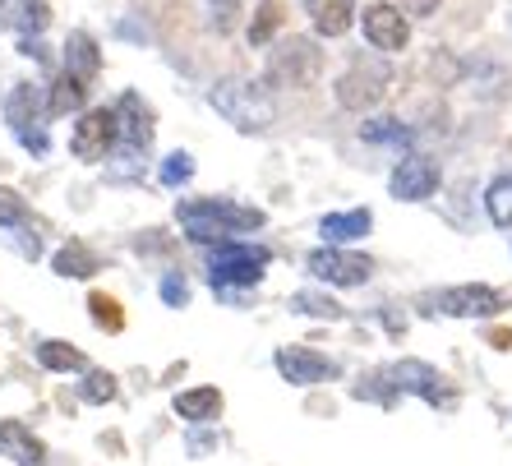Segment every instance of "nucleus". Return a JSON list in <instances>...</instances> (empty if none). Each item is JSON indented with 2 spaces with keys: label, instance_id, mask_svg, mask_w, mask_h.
Wrapping results in <instances>:
<instances>
[{
  "label": "nucleus",
  "instance_id": "473e14b6",
  "mask_svg": "<svg viewBox=\"0 0 512 466\" xmlns=\"http://www.w3.org/2000/svg\"><path fill=\"white\" fill-rule=\"evenodd\" d=\"M162 300H167L171 310H180V305L190 300V287H185V277H180V273H167V277H162Z\"/></svg>",
  "mask_w": 512,
  "mask_h": 466
},
{
  "label": "nucleus",
  "instance_id": "0eeeda50",
  "mask_svg": "<svg viewBox=\"0 0 512 466\" xmlns=\"http://www.w3.org/2000/svg\"><path fill=\"white\" fill-rule=\"evenodd\" d=\"M305 268H310L319 282H328V287H365V282H370V273H374V263L365 259V254L342 250V245H323V250H310Z\"/></svg>",
  "mask_w": 512,
  "mask_h": 466
},
{
  "label": "nucleus",
  "instance_id": "dca6fc26",
  "mask_svg": "<svg viewBox=\"0 0 512 466\" xmlns=\"http://www.w3.org/2000/svg\"><path fill=\"white\" fill-rule=\"evenodd\" d=\"M0 457H10L14 466H47V443L19 420H0Z\"/></svg>",
  "mask_w": 512,
  "mask_h": 466
},
{
  "label": "nucleus",
  "instance_id": "6ab92c4d",
  "mask_svg": "<svg viewBox=\"0 0 512 466\" xmlns=\"http://www.w3.org/2000/svg\"><path fill=\"white\" fill-rule=\"evenodd\" d=\"M319 37H342L346 28L356 24V0H305Z\"/></svg>",
  "mask_w": 512,
  "mask_h": 466
},
{
  "label": "nucleus",
  "instance_id": "c85d7f7f",
  "mask_svg": "<svg viewBox=\"0 0 512 466\" xmlns=\"http://www.w3.org/2000/svg\"><path fill=\"white\" fill-rule=\"evenodd\" d=\"M79 397H84L88 407H107V402H116V374L84 370V388H79Z\"/></svg>",
  "mask_w": 512,
  "mask_h": 466
},
{
  "label": "nucleus",
  "instance_id": "cd10ccee",
  "mask_svg": "<svg viewBox=\"0 0 512 466\" xmlns=\"http://www.w3.org/2000/svg\"><path fill=\"white\" fill-rule=\"evenodd\" d=\"M291 310L296 314H310V319H342V305L333 296H323V291H296L291 296Z\"/></svg>",
  "mask_w": 512,
  "mask_h": 466
},
{
  "label": "nucleus",
  "instance_id": "a211bd4d",
  "mask_svg": "<svg viewBox=\"0 0 512 466\" xmlns=\"http://www.w3.org/2000/svg\"><path fill=\"white\" fill-rule=\"evenodd\" d=\"M374 227V213L370 208H351V213H328L319 222V236L328 240V245H351V240L370 236Z\"/></svg>",
  "mask_w": 512,
  "mask_h": 466
},
{
  "label": "nucleus",
  "instance_id": "39448f33",
  "mask_svg": "<svg viewBox=\"0 0 512 466\" xmlns=\"http://www.w3.org/2000/svg\"><path fill=\"white\" fill-rule=\"evenodd\" d=\"M425 314H453V319H494L503 310V296L494 287L466 282V287H443V291H425L416 300Z\"/></svg>",
  "mask_w": 512,
  "mask_h": 466
},
{
  "label": "nucleus",
  "instance_id": "c756f323",
  "mask_svg": "<svg viewBox=\"0 0 512 466\" xmlns=\"http://www.w3.org/2000/svg\"><path fill=\"white\" fill-rule=\"evenodd\" d=\"M360 139H370V144H411V130H402V120L393 116H379L360 125Z\"/></svg>",
  "mask_w": 512,
  "mask_h": 466
},
{
  "label": "nucleus",
  "instance_id": "7ed1b4c3",
  "mask_svg": "<svg viewBox=\"0 0 512 466\" xmlns=\"http://www.w3.org/2000/svg\"><path fill=\"white\" fill-rule=\"evenodd\" d=\"M273 254L263 245H245V240H227V245H213L208 254V282H213L222 296L231 287H259L263 273H268Z\"/></svg>",
  "mask_w": 512,
  "mask_h": 466
},
{
  "label": "nucleus",
  "instance_id": "c9c22d12",
  "mask_svg": "<svg viewBox=\"0 0 512 466\" xmlns=\"http://www.w3.org/2000/svg\"><path fill=\"white\" fill-rule=\"evenodd\" d=\"M489 342H494V347H503V351H508V347H512V333H503V328H494V333H489Z\"/></svg>",
  "mask_w": 512,
  "mask_h": 466
},
{
  "label": "nucleus",
  "instance_id": "412c9836",
  "mask_svg": "<svg viewBox=\"0 0 512 466\" xmlns=\"http://www.w3.org/2000/svg\"><path fill=\"white\" fill-rule=\"evenodd\" d=\"M51 268H56L60 277H74V282H84V277L97 273V254L88 250L84 240H65V245L51 254Z\"/></svg>",
  "mask_w": 512,
  "mask_h": 466
},
{
  "label": "nucleus",
  "instance_id": "72a5a7b5",
  "mask_svg": "<svg viewBox=\"0 0 512 466\" xmlns=\"http://www.w3.org/2000/svg\"><path fill=\"white\" fill-rule=\"evenodd\" d=\"M208 10H213L217 33H227V28L236 24V14H240V0H208Z\"/></svg>",
  "mask_w": 512,
  "mask_h": 466
},
{
  "label": "nucleus",
  "instance_id": "1a4fd4ad",
  "mask_svg": "<svg viewBox=\"0 0 512 466\" xmlns=\"http://www.w3.org/2000/svg\"><path fill=\"white\" fill-rule=\"evenodd\" d=\"M388 70H383L379 60H356L351 70L337 79V102H342L346 111H370L374 102H379L383 93H388Z\"/></svg>",
  "mask_w": 512,
  "mask_h": 466
},
{
  "label": "nucleus",
  "instance_id": "f257e3e1",
  "mask_svg": "<svg viewBox=\"0 0 512 466\" xmlns=\"http://www.w3.org/2000/svg\"><path fill=\"white\" fill-rule=\"evenodd\" d=\"M180 227L194 245H227L240 231H259L268 217L250 204H231V199H185L176 208Z\"/></svg>",
  "mask_w": 512,
  "mask_h": 466
},
{
  "label": "nucleus",
  "instance_id": "bb28decb",
  "mask_svg": "<svg viewBox=\"0 0 512 466\" xmlns=\"http://www.w3.org/2000/svg\"><path fill=\"white\" fill-rule=\"evenodd\" d=\"M351 393H356L360 402L370 397V402H379V407H393V402H397V383H393V370H374V374H365V379H360L356 388H351Z\"/></svg>",
  "mask_w": 512,
  "mask_h": 466
},
{
  "label": "nucleus",
  "instance_id": "ddd939ff",
  "mask_svg": "<svg viewBox=\"0 0 512 466\" xmlns=\"http://www.w3.org/2000/svg\"><path fill=\"white\" fill-rule=\"evenodd\" d=\"M360 24H365V42H370L374 51H406V42H411V24H406V14L397 10V5H365V14H360Z\"/></svg>",
  "mask_w": 512,
  "mask_h": 466
},
{
  "label": "nucleus",
  "instance_id": "f704fd0d",
  "mask_svg": "<svg viewBox=\"0 0 512 466\" xmlns=\"http://www.w3.org/2000/svg\"><path fill=\"white\" fill-rule=\"evenodd\" d=\"M406 14H416V19H429V14L439 10V0H402Z\"/></svg>",
  "mask_w": 512,
  "mask_h": 466
},
{
  "label": "nucleus",
  "instance_id": "aec40b11",
  "mask_svg": "<svg viewBox=\"0 0 512 466\" xmlns=\"http://www.w3.org/2000/svg\"><path fill=\"white\" fill-rule=\"evenodd\" d=\"M176 416L190 420V425H208V420L222 416V393H217V388H190V393H176Z\"/></svg>",
  "mask_w": 512,
  "mask_h": 466
},
{
  "label": "nucleus",
  "instance_id": "f03ea898",
  "mask_svg": "<svg viewBox=\"0 0 512 466\" xmlns=\"http://www.w3.org/2000/svg\"><path fill=\"white\" fill-rule=\"evenodd\" d=\"M208 102H213L217 116H227L240 134H263L277 120L273 97L263 93L259 84H250V79H222V84H213Z\"/></svg>",
  "mask_w": 512,
  "mask_h": 466
},
{
  "label": "nucleus",
  "instance_id": "2eb2a0df",
  "mask_svg": "<svg viewBox=\"0 0 512 466\" xmlns=\"http://www.w3.org/2000/svg\"><path fill=\"white\" fill-rule=\"evenodd\" d=\"M434 190H439V167L429 157H406V162H397L393 176H388V194L402 199V204H420Z\"/></svg>",
  "mask_w": 512,
  "mask_h": 466
},
{
  "label": "nucleus",
  "instance_id": "7c9ffc66",
  "mask_svg": "<svg viewBox=\"0 0 512 466\" xmlns=\"http://www.w3.org/2000/svg\"><path fill=\"white\" fill-rule=\"evenodd\" d=\"M88 310H93L97 328H107V333H120V328H125V314H120V305L111 296H102V291H93V296H88Z\"/></svg>",
  "mask_w": 512,
  "mask_h": 466
},
{
  "label": "nucleus",
  "instance_id": "5701e85b",
  "mask_svg": "<svg viewBox=\"0 0 512 466\" xmlns=\"http://www.w3.org/2000/svg\"><path fill=\"white\" fill-rule=\"evenodd\" d=\"M37 365H42V370H51V374H84L88 370L84 351L70 347V342H56V337L37 347Z\"/></svg>",
  "mask_w": 512,
  "mask_h": 466
},
{
  "label": "nucleus",
  "instance_id": "b1692460",
  "mask_svg": "<svg viewBox=\"0 0 512 466\" xmlns=\"http://www.w3.org/2000/svg\"><path fill=\"white\" fill-rule=\"evenodd\" d=\"M5 24H14L24 37H37L51 24V5H42V0H5Z\"/></svg>",
  "mask_w": 512,
  "mask_h": 466
},
{
  "label": "nucleus",
  "instance_id": "4468645a",
  "mask_svg": "<svg viewBox=\"0 0 512 466\" xmlns=\"http://www.w3.org/2000/svg\"><path fill=\"white\" fill-rule=\"evenodd\" d=\"M0 231L10 245H19L24 259H37L42 254V240H37V217L28 213V204L14 190H0Z\"/></svg>",
  "mask_w": 512,
  "mask_h": 466
},
{
  "label": "nucleus",
  "instance_id": "9d476101",
  "mask_svg": "<svg viewBox=\"0 0 512 466\" xmlns=\"http://www.w3.org/2000/svg\"><path fill=\"white\" fill-rule=\"evenodd\" d=\"M111 148H116V111H107V107L84 111L70 134V153L79 162H102Z\"/></svg>",
  "mask_w": 512,
  "mask_h": 466
},
{
  "label": "nucleus",
  "instance_id": "9b49d317",
  "mask_svg": "<svg viewBox=\"0 0 512 466\" xmlns=\"http://www.w3.org/2000/svg\"><path fill=\"white\" fill-rule=\"evenodd\" d=\"M273 365L291 388H314V383L337 379V360L319 356V351H310V347H277Z\"/></svg>",
  "mask_w": 512,
  "mask_h": 466
},
{
  "label": "nucleus",
  "instance_id": "6e6552de",
  "mask_svg": "<svg viewBox=\"0 0 512 466\" xmlns=\"http://www.w3.org/2000/svg\"><path fill=\"white\" fill-rule=\"evenodd\" d=\"M393 370V383L397 393H411L420 397V402H429V407H457V388L448 379H443L434 365H425V360H397V365H388Z\"/></svg>",
  "mask_w": 512,
  "mask_h": 466
},
{
  "label": "nucleus",
  "instance_id": "423d86ee",
  "mask_svg": "<svg viewBox=\"0 0 512 466\" xmlns=\"http://www.w3.org/2000/svg\"><path fill=\"white\" fill-rule=\"evenodd\" d=\"M42 116H47V97L37 93V84H14V93L5 97V120H10V130L19 134V144L28 148V153H47V134H42Z\"/></svg>",
  "mask_w": 512,
  "mask_h": 466
},
{
  "label": "nucleus",
  "instance_id": "f3484780",
  "mask_svg": "<svg viewBox=\"0 0 512 466\" xmlns=\"http://www.w3.org/2000/svg\"><path fill=\"white\" fill-rule=\"evenodd\" d=\"M65 70L74 74V79H84V84H93L97 70H102V51H97V37L93 33H70L65 37Z\"/></svg>",
  "mask_w": 512,
  "mask_h": 466
},
{
  "label": "nucleus",
  "instance_id": "f8f14e48",
  "mask_svg": "<svg viewBox=\"0 0 512 466\" xmlns=\"http://www.w3.org/2000/svg\"><path fill=\"white\" fill-rule=\"evenodd\" d=\"M116 144L125 157H139L143 148L153 144V111L143 107L139 93H120L116 107Z\"/></svg>",
  "mask_w": 512,
  "mask_h": 466
},
{
  "label": "nucleus",
  "instance_id": "20e7f679",
  "mask_svg": "<svg viewBox=\"0 0 512 466\" xmlns=\"http://www.w3.org/2000/svg\"><path fill=\"white\" fill-rule=\"evenodd\" d=\"M323 74V51L310 37H286L268 56V84L273 88H310Z\"/></svg>",
  "mask_w": 512,
  "mask_h": 466
},
{
  "label": "nucleus",
  "instance_id": "393cba45",
  "mask_svg": "<svg viewBox=\"0 0 512 466\" xmlns=\"http://www.w3.org/2000/svg\"><path fill=\"white\" fill-rule=\"evenodd\" d=\"M485 213L494 227H512V171L485 190Z\"/></svg>",
  "mask_w": 512,
  "mask_h": 466
},
{
  "label": "nucleus",
  "instance_id": "4be33fe9",
  "mask_svg": "<svg viewBox=\"0 0 512 466\" xmlns=\"http://www.w3.org/2000/svg\"><path fill=\"white\" fill-rule=\"evenodd\" d=\"M88 102V84L84 79H74L70 70L56 74V84H51L47 93V116H70V111H79Z\"/></svg>",
  "mask_w": 512,
  "mask_h": 466
},
{
  "label": "nucleus",
  "instance_id": "2f4dec72",
  "mask_svg": "<svg viewBox=\"0 0 512 466\" xmlns=\"http://www.w3.org/2000/svg\"><path fill=\"white\" fill-rule=\"evenodd\" d=\"M194 176V157L190 153H167L162 157V185H185V180Z\"/></svg>",
  "mask_w": 512,
  "mask_h": 466
},
{
  "label": "nucleus",
  "instance_id": "a878e982",
  "mask_svg": "<svg viewBox=\"0 0 512 466\" xmlns=\"http://www.w3.org/2000/svg\"><path fill=\"white\" fill-rule=\"evenodd\" d=\"M277 28H282V0H263L250 19V47H268Z\"/></svg>",
  "mask_w": 512,
  "mask_h": 466
}]
</instances>
